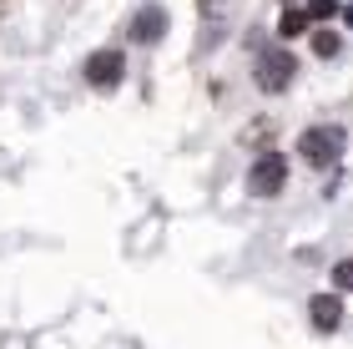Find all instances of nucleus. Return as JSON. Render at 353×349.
<instances>
[{
    "label": "nucleus",
    "mask_w": 353,
    "mask_h": 349,
    "mask_svg": "<svg viewBox=\"0 0 353 349\" xmlns=\"http://www.w3.org/2000/svg\"><path fill=\"white\" fill-rule=\"evenodd\" d=\"M162 30H167V10L162 6H141L132 15V41L137 46H157V41H162Z\"/></svg>",
    "instance_id": "5"
},
{
    "label": "nucleus",
    "mask_w": 353,
    "mask_h": 349,
    "mask_svg": "<svg viewBox=\"0 0 353 349\" xmlns=\"http://www.w3.org/2000/svg\"><path fill=\"white\" fill-rule=\"evenodd\" d=\"M303 30H308V10H283V21H278V36H283V41H298Z\"/></svg>",
    "instance_id": "7"
},
{
    "label": "nucleus",
    "mask_w": 353,
    "mask_h": 349,
    "mask_svg": "<svg viewBox=\"0 0 353 349\" xmlns=\"http://www.w3.org/2000/svg\"><path fill=\"white\" fill-rule=\"evenodd\" d=\"M333 10H339L333 0H308V21H328Z\"/></svg>",
    "instance_id": "10"
},
{
    "label": "nucleus",
    "mask_w": 353,
    "mask_h": 349,
    "mask_svg": "<svg viewBox=\"0 0 353 349\" xmlns=\"http://www.w3.org/2000/svg\"><path fill=\"white\" fill-rule=\"evenodd\" d=\"M293 76H298V56L293 51H283V46L263 51V61H258V86L263 91H288Z\"/></svg>",
    "instance_id": "3"
},
{
    "label": "nucleus",
    "mask_w": 353,
    "mask_h": 349,
    "mask_svg": "<svg viewBox=\"0 0 353 349\" xmlns=\"http://www.w3.org/2000/svg\"><path fill=\"white\" fill-rule=\"evenodd\" d=\"M121 71H126V56L121 51H96V56H86V82L96 91H111V86L121 82Z\"/></svg>",
    "instance_id": "4"
},
{
    "label": "nucleus",
    "mask_w": 353,
    "mask_h": 349,
    "mask_svg": "<svg viewBox=\"0 0 353 349\" xmlns=\"http://www.w3.org/2000/svg\"><path fill=\"white\" fill-rule=\"evenodd\" d=\"M283 182H288V157L283 152H263L258 162H252V172H248V193L252 198H278Z\"/></svg>",
    "instance_id": "2"
},
{
    "label": "nucleus",
    "mask_w": 353,
    "mask_h": 349,
    "mask_svg": "<svg viewBox=\"0 0 353 349\" xmlns=\"http://www.w3.org/2000/svg\"><path fill=\"white\" fill-rule=\"evenodd\" d=\"M343 126H333V122H323V126H308V132L298 137V157L308 167H333L339 162V152H343Z\"/></svg>",
    "instance_id": "1"
},
{
    "label": "nucleus",
    "mask_w": 353,
    "mask_h": 349,
    "mask_svg": "<svg viewBox=\"0 0 353 349\" xmlns=\"http://www.w3.org/2000/svg\"><path fill=\"white\" fill-rule=\"evenodd\" d=\"M333 289H348V294H353V258L333 263Z\"/></svg>",
    "instance_id": "9"
},
{
    "label": "nucleus",
    "mask_w": 353,
    "mask_h": 349,
    "mask_svg": "<svg viewBox=\"0 0 353 349\" xmlns=\"http://www.w3.org/2000/svg\"><path fill=\"white\" fill-rule=\"evenodd\" d=\"M308 314H313V324H318V329H339V324H343V304H339V294H318L313 304H308Z\"/></svg>",
    "instance_id": "6"
},
{
    "label": "nucleus",
    "mask_w": 353,
    "mask_h": 349,
    "mask_svg": "<svg viewBox=\"0 0 353 349\" xmlns=\"http://www.w3.org/2000/svg\"><path fill=\"white\" fill-rule=\"evenodd\" d=\"M313 51H318V56H339V30H318V36H313Z\"/></svg>",
    "instance_id": "8"
},
{
    "label": "nucleus",
    "mask_w": 353,
    "mask_h": 349,
    "mask_svg": "<svg viewBox=\"0 0 353 349\" xmlns=\"http://www.w3.org/2000/svg\"><path fill=\"white\" fill-rule=\"evenodd\" d=\"M343 21H348V26H353V6H348V10H343Z\"/></svg>",
    "instance_id": "11"
}]
</instances>
